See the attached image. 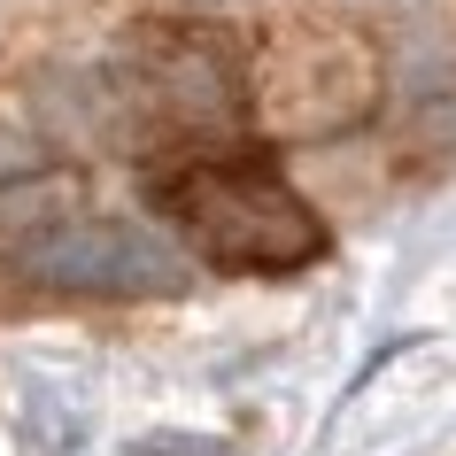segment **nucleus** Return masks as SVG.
<instances>
[{"label":"nucleus","instance_id":"f257e3e1","mask_svg":"<svg viewBox=\"0 0 456 456\" xmlns=\"http://www.w3.org/2000/svg\"><path fill=\"white\" fill-rule=\"evenodd\" d=\"M155 209L216 271H302L325 256V216L264 163H193L155 186Z\"/></svg>","mask_w":456,"mask_h":456},{"label":"nucleus","instance_id":"f03ea898","mask_svg":"<svg viewBox=\"0 0 456 456\" xmlns=\"http://www.w3.org/2000/svg\"><path fill=\"white\" fill-rule=\"evenodd\" d=\"M16 279L39 294H70V302H155V294L186 287V256L155 240L147 224L70 209L39 240L16 248Z\"/></svg>","mask_w":456,"mask_h":456},{"label":"nucleus","instance_id":"20e7f679","mask_svg":"<svg viewBox=\"0 0 456 456\" xmlns=\"http://www.w3.org/2000/svg\"><path fill=\"white\" fill-rule=\"evenodd\" d=\"M356 8H379V16H403V8H426V0H356Z\"/></svg>","mask_w":456,"mask_h":456},{"label":"nucleus","instance_id":"7ed1b4c3","mask_svg":"<svg viewBox=\"0 0 456 456\" xmlns=\"http://www.w3.org/2000/svg\"><path fill=\"white\" fill-rule=\"evenodd\" d=\"M117 109H140L163 132H240L248 124V77L224 54V39L201 31H170V24H140L132 47L117 62Z\"/></svg>","mask_w":456,"mask_h":456}]
</instances>
